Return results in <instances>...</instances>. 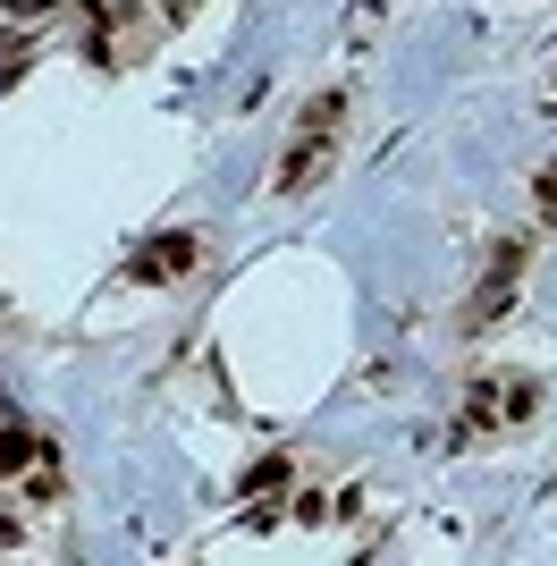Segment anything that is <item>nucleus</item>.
I'll return each mask as SVG.
<instances>
[{
    "mask_svg": "<svg viewBox=\"0 0 557 566\" xmlns=\"http://www.w3.org/2000/svg\"><path fill=\"white\" fill-rule=\"evenodd\" d=\"M347 161V94L329 85V94H313L296 111V127H287V144H278V169H271V195L278 203H304V195L329 187V169Z\"/></svg>",
    "mask_w": 557,
    "mask_h": 566,
    "instance_id": "f257e3e1",
    "label": "nucleus"
},
{
    "mask_svg": "<svg viewBox=\"0 0 557 566\" xmlns=\"http://www.w3.org/2000/svg\"><path fill=\"white\" fill-rule=\"evenodd\" d=\"M195 262H203V237H195V229H169V237H153V245H136L127 287H178Z\"/></svg>",
    "mask_w": 557,
    "mask_h": 566,
    "instance_id": "20e7f679",
    "label": "nucleus"
},
{
    "mask_svg": "<svg viewBox=\"0 0 557 566\" xmlns=\"http://www.w3.org/2000/svg\"><path fill=\"white\" fill-rule=\"evenodd\" d=\"M60 491H69V473H60V449H34V465L18 473V482H9V499H18V507H60Z\"/></svg>",
    "mask_w": 557,
    "mask_h": 566,
    "instance_id": "39448f33",
    "label": "nucleus"
},
{
    "mask_svg": "<svg viewBox=\"0 0 557 566\" xmlns=\"http://www.w3.org/2000/svg\"><path fill=\"white\" fill-rule=\"evenodd\" d=\"M51 9H76V0H0V25H43Z\"/></svg>",
    "mask_w": 557,
    "mask_h": 566,
    "instance_id": "1a4fd4ad",
    "label": "nucleus"
},
{
    "mask_svg": "<svg viewBox=\"0 0 557 566\" xmlns=\"http://www.w3.org/2000/svg\"><path fill=\"white\" fill-rule=\"evenodd\" d=\"M287 482H296V457H262V465H245V482H237V491L254 499V491H287Z\"/></svg>",
    "mask_w": 557,
    "mask_h": 566,
    "instance_id": "6e6552de",
    "label": "nucleus"
},
{
    "mask_svg": "<svg viewBox=\"0 0 557 566\" xmlns=\"http://www.w3.org/2000/svg\"><path fill=\"white\" fill-rule=\"evenodd\" d=\"M533 229H540V237L557 229V153L533 169Z\"/></svg>",
    "mask_w": 557,
    "mask_h": 566,
    "instance_id": "0eeeda50",
    "label": "nucleus"
},
{
    "mask_svg": "<svg viewBox=\"0 0 557 566\" xmlns=\"http://www.w3.org/2000/svg\"><path fill=\"white\" fill-rule=\"evenodd\" d=\"M533 254H540V229H515V237H498L482 254V280H473V296H464V331L482 338V331H498L515 313V296H524V280H533Z\"/></svg>",
    "mask_w": 557,
    "mask_h": 566,
    "instance_id": "7ed1b4c3",
    "label": "nucleus"
},
{
    "mask_svg": "<svg viewBox=\"0 0 557 566\" xmlns=\"http://www.w3.org/2000/svg\"><path fill=\"white\" fill-rule=\"evenodd\" d=\"M34 449H43V440H34V431H25L18 415H0V491H9V482H18V473L34 465Z\"/></svg>",
    "mask_w": 557,
    "mask_h": 566,
    "instance_id": "423d86ee",
    "label": "nucleus"
},
{
    "mask_svg": "<svg viewBox=\"0 0 557 566\" xmlns=\"http://www.w3.org/2000/svg\"><path fill=\"white\" fill-rule=\"evenodd\" d=\"M549 85H557V69H549Z\"/></svg>",
    "mask_w": 557,
    "mask_h": 566,
    "instance_id": "9b49d317",
    "label": "nucleus"
},
{
    "mask_svg": "<svg viewBox=\"0 0 557 566\" xmlns=\"http://www.w3.org/2000/svg\"><path fill=\"white\" fill-rule=\"evenodd\" d=\"M389 9H397V0H355V18H347V34H355V43H364V34H371V25H380V18H389Z\"/></svg>",
    "mask_w": 557,
    "mask_h": 566,
    "instance_id": "9d476101",
    "label": "nucleus"
},
{
    "mask_svg": "<svg viewBox=\"0 0 557 566\" xmlns=\"http://www.w3.org/2000/svg\"><path fill=\"white\" fill-rule=\"evenodd\" d=\"M540 373H482L464 380V406H456V431L464 440H507V431L540 423Z\"/></svg>",
    "mask_w": 557,
    "mask_h": 566,
    "instance_id": "f03ea898",
    "label": "nucleus"
}]
</instances>
